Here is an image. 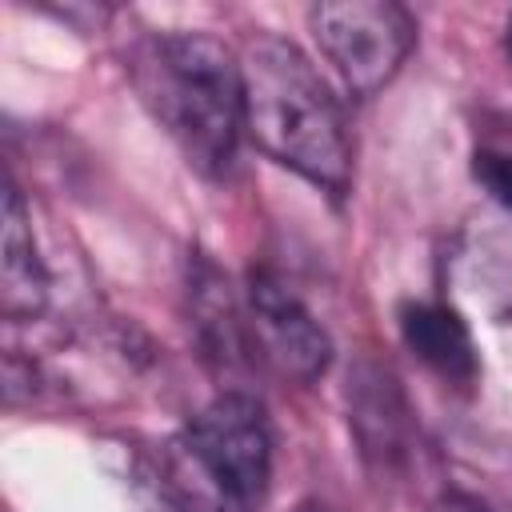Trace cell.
Masks as SVG:
<instances>
[{
    "label": "cell",
    "mask_w": 512,
    "mask_h": 512,
    "mask_svg": "<svg viewBox=\"0 0 512 512\" xmlns=\"http://www.w3.org/2000/svg\"><path fill=\"white\" fill-rule=\"evenodd\" d=\"M48 268L40 260L28 208L16 192V184L4 188V236H0V312L4 320L20 324L44 312L48 304Z\"/></svg>",
    "instance_id": "ba28073f"
},
{
    "label": "cell",
    "mask_w": 512,
    "mask_h": 512,
    "mask_svg": "<svg viewBox=\"0 0 512 512\" xmlns=\"http://www.w3.org/2000/svg\"><path fill=\"white\" fill-rule=\"evenodd\" d=\"M400 336L408 352L452 384H472L480 372L476 344L456 308L432 300H408L400 308Z\"/></svg>",
    "instance_id": "9c48e42d"
},
{
    "label": "cell",
    "mask_w": 512,
    "mask_h": 512,
    "mask_svg": "<svg viewBox=\"0 0 512 512\" xmlns=\"http://www.w3.org/2000/svg\"><path fill=\"white\" fill-rule=\"evenodd\" d=\"M508 60H512V20H508Z\"/></svg>",
    "instance_id": "7c38bea8"
},
{
    "label": "cell",
    "mask_w": 512,
    "mask_h": 512,
    "mask_svg": "<svg viewBox=\"0 0 512 512\" xmlns=\"http://www.w3.org/2000/svg\"><path fill=\"white\" fill-rule=\"evenodd\" d=\"M348 424H352L364 464L380 480H388V484L420 480L424 448H420L416 416L408 408L404 388L396 384V376L384 364L360 360L348 372Z\"/></svg>",
    "instance_id": "5b68a950"
},
{
    "label": "cell",
    "mask_w": 512,
    "mask_h": 512,
    "mask_svg": "<svg viewBox=\"0 0 512 512\" xmlns=\"http://www.w3.org/2000/svg\"><path fill=\"white\" fill-rule=\"evenodd\" d=\"M244 76V128L252 144L340 196L352 176V140L336 96L308 56L284 36H252L240 52Z\"/></svg>",
    "instance_id": "7a4b0ae2"
},
{
    "label": "cell",
    "mask_w": 512,
    "mask_h": 512,
    "mask_svg": "<svg viewBox=\"0 0 512 512\" xmlns=\"http://www.w3.org/2000/svg\"><path fill=\"white\" fill-rule=\"evenodd\" d=\"M192 476L228 512H256L272 480V436L264 408L248 392H220L176 444Z\"/></svg>",
    "instance_id": "3957f363"
},
{
    "label": "cell",
    "mask_w": 512,
    "mask_h": 512,
    "mask_svg": "<svg viewBox=\"0 0 512 512\" xmlns=\"http://www.w3.org/2000/svg\"><path fill=\"white\" fill-rule=\"evenodd\" d=\"M140 104L200 176H224L244 132L240 56L208 32H152L128 52Z\"/></svg>",
    "instance_id": "6da1fadb"
},
{
    "label": "cell",
    "mask_w": 512,
    "mask_h": 512,
    "mask_svg": "<svg viewBox=\"0 0 512 512\" xmlns=\"http://www.w3.org/2000/svg\"><path fill=\"white\" fill-rule=\"evenodd\" d=\"M188 316L208 368L236 376L240 368H248V360H256L244 304H236L232 284L208 256H196L188 268Z\"/></svg>",
    "instance_id": "52a82bcc"
},
{
    "label": "cell",
    "mask_w": 512,
    "mask_h": 512,
    "mask_svg": "<svg viewBox=\"0 0 512 512\" xmlns=\"http://www.w3.org/2000/svg\"><path fill=\"white\" fill-rule=\"evenodd\" d=\"M472 172H476L480 188L500 208L512 212V120L480 128L476 148H472Z\"/></svg>",
    "instance_id": "30bf717a"
},
{
    "label": "cell",
    "mask_w": 512,
    "mask_h": 512,
    "mask_svg": "<svg viewBox=\"0 0 512 512\" xmlns=\"http://www.w3.org/2000/svg\"><path fill=\"white\" fill-rule=\"evenodd\" d=\"M292 512H332V508H328V504H320V500H300Z\"/></svg>",
    "instance_id": "8fae6325"
},
{
    "label": "cell",
    "mask_w": 512,
    "mask_h": 512,
    "mask_svg": "<svg viewBox=\"0 0 512 512\" xmlns=\"http://www.w3.org/2000/svg\"><path fill=\"white\" fill-rule=\"evenodd\" d=\"M308 28L352 96L380 92L416 44V20L396 0H332L308 12Z\"/></svg>",
    "instance_id": "277c9868"
},
{
    "label": "cell",
    "mask_w": 512,
    "mask_h": 512,
    "mask_svg": "<svg viewBox=\"0 0 512 512\" xmlns=\"http://www.w3.org/2000/svg\"><path fill=\"white\" fill-rule=\"evenodd\" d=\"M244 316L256 360L272 364L280 376L312 384L332 360V340L308 304L272 272H252L244 288Z\"/></svg>",
    "instance_id": "8992f818"
}]
</instances>
